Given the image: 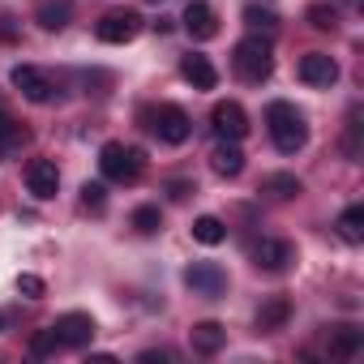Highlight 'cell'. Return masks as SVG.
I'll use <instances>...</instances> for the list:
<instances>
[{
    "label": "cell",
    "mask_w": 364,
    "mask_h": 364,
    "mask_svg": "<svg viewBox=\"0 0 364 364\" xmlns=\"http://www.w3.org/2000/svg\"><path fill=\"white\" fill-rule=\"evenodd\" d=\"M296 73H300V82H304V86L326 90V86H334V82H338V60H334V56H326V52H309V56H300Z\"/></svg>",
    "instance_id": "obj_6"
},
{
    "label": "cell",
    "mask_w": 364,
    "mask_h": 364,
    "mask_svg": "<svg viewBox=\"0 0 364 364\" xmlns=\"http://www.w3.org/2000/svg\"><path fill=\"white\" fill-rule=\"evenodd\" d=\"M334 228H338V236H343L347 245H360V240H364V206H347Z\"/></svg>",
    "instance_id": "obj_20"
},
{
    "label": "cell",
    "mask_w": 364,
    "mask_h": 364,
    "mask_svg": "<svg viewBox=\"0 0 364 364\" xmlns=\"http://www.w3.org/2000/svg\"><path fill=\"white\" fill-rule=\"evenodd\" d=\"M210 167H215L219 176H240V171H245V150H240V141H223V137H219V146H215V154H210Z\"/></svg>",
    "instance_id": "obj_16"
},
{
    "label": "cell",
    "mask_w": 364,
    "mask_h": 364,
    "mask_svg": "<svg viewBox=\"0 0 364 364\" xmlns=\"http://www.w3.org/2000/svg\"><path fill=\"white\" fill-rule=\"evenodd\" d=\"M56 338H60V347H90V338H95V317L90 313H65V317H56Z\"/></svg>",
    "instance_id": "obj_12"
},
{
    "label": "cell",
    "mask_w": 364,
    "mask_h": 364,
    "mask_svg": "<svg viewBox=\"0 0 364 364\" xmlns=\"http://www.w3.org/2000/svg\"><path fill=\"white\" fill-rule=\"evenodd\" d=\"M287 317H291V300H287V296H274V300H266V304L257 309V330L270 334V330H279Z\"/></svg>",
    "instance_id": "obj_19"
},
{
    "label": "cell",
    "mask_w": 364,
    "mask_h": 364,
    "mask_svg": "<svg viewBox=\"0 0 364 364\" xmlns=\"http://www.w3.org/2000/svg\"><path fill=\"white\" fill-rule=\"evenodd\" d=\"M189 193H193V185H185V180H176V185H171V198H176V202H185Z\"/></svg>",
    "instance_id": "obj_30"
},
{
    "label": "cell",
    "mask_w": 364,
    "mask_h": 364,
    "mask_svg": "<svg viewBox=\"0 0 364 364\" xmlns=\"http://www.w3.org/2000/svg\"><path fill=\"white\" fill-rule=\"evenodd\" d=\"M82 206L86 210H103L107 206V189L103 185H82Z\"/></svg>",
    "instance_id": "obj_27"
},
{
    "label": "cell",
    "mask_w": 364,
    "mask_h": 364,
    "mask_svg": "<svg viewBox=\"0 0 364 364\" xmlns=\"http://www.w3.org/2000/svg\"><path fill=\"white\" fill-rule=\"evenodd\" d=\"M232 69H236V77H240V82L262 86V82L274 73V52H270V39H262V35L240 39V43H236V52H232Z\"/></svg>",
    "instance_id": "obj_2"
},
{
    "label": "cell",
    "mask_w": 364,
    "mask_h": 364,
    "mask_svg": "<svg viewBox=\"0 0 364 364\" xmlns=\"http://www.w3.org/2000/svg\"><path fill=\"white\" fill-rule=\"evenodd\" d=\"M262 193H270V198L287 202V198H296V193H300V180H296L291 171H274V176H266V180H262Z\"/></svg>",
    "instance_id": "obj_22"
},
{
    "label": "cell",
    "mask_w": 364,
    "mask_h": 364,
    "mask_svg": "<svg viewBox=\"0 0 364 364\" xmlns=\"http://www.w3.org/2000/svg\"><path fill=\"white\" fill-rule=\"evenodd\" d=\"M180 22H185V31H189L193 39H202V43L219 35V18H215V9H210V5H202V0H193Z\"/></svg>",
    "instance_id": "obj_14"
},
{
    "label": "cell",
    "mask_w": 364,
    "mask_h": 364,
    "mask_svg": "<svg viewBox=\"0 0 364 364\" xmlns=\"http://www.w3.org/2000/svg\"><path fill=\"white\" fill-rule=\"evenodd\" d=\"M69 18H73V5H69V0H39V9H35V22H39L43 31H65Z\"/></svg>",
    "instance_id": "obj_17"
},
{
    "label": "cell",
    "mask_w": 364,
    "mask_h": 364,
    "mask_svg": "<svg viewBox=\"0 0 364 364\" xmlns=\"http://www.w3.org/2000/svg\"><path fill=\"white\" fill-rule=\"evenodd\" d=\"M360 347H364V330H355V326H334L330 330V355L351 360Z\"/></svg>",
    "instance_id": "obj_18"
},
{
    "label": "cell",
    "mask_w": 364,
    "mask_h": 364,
    "mask_svg": "<svg viewBox=\"0 0 364 364\" xmlns=\"http://www.w3.org/2000/svg\"><path fill=\"white\" fill-rule=\"evenodd\" d=\"M146 124H150V133H154L163 146H180V141H189V133H193L189 112H185V107H176V103H159V107H150V112H146Z\"/></svg>",
    "instance_id": "obj_4"
},
{
    "label": "cell",
    "mask_w": 364,
    "mask_h": 364,
    "mask_svg": "<svg viewBox=\"0 0 364 364\" xmlns=\"http://www.w3.org/2000/svg\"><path fill=\"white\" fill-rule=\"evenodd\" d=\"M291 262H296V249L287 240H257L253 245V266L266 274H283Z\"/></svg>",
    "instance_id": "obj_11"
},
{
    "label": "cell",
    "mask_w": 364,
    "mask_h": 364,
    "mask_svg": "<svg viewBox=\"0 0 364 364\" xmlns=\"http://www.w3.org/2000/svg\"><path fill=\"white\" fill-rule=\"evenodd\" d=\"M133 228H137L141 236H154V232L163 228V215H159V206H137V210H133Z\"/></svg>",
    "instance_id": "obj_26"
},
{
    "label": "cell",
    "mask_w": 364,
    "mask_h": 364,
    "mask_svg": "<svg viewBox=\"0 0 364 364\" xmlns=\"http://www.w3.org/2000/svg\"><path fill=\"white\" fill-rule=\"evenodd\" d=\"M48 287H43V279L39 274H18V296H26V300H39Z\"/></svg>",
    "instance_id": "obj_28"
},
{
    "label": "cell",
    "mask_w": 364,
    "mask_h": 364,
    "mask_svg": "<svg viewBox=\"0 0 364 364\" xmlns=\"http://www.w3.org/2000/svg\"><path fill=\"white\" fill-rule=\"evenodd\" d=\"M193 240L198 245H223L228 240V223L215 219V215H202V219H193Z\"/></svg>",
    "instance_id": "obj_21"
},
{
    "label": "cell",
    "mask_w": 364,
    "mask_h": 364,
    "mask_svg": "<svg viewBox=\"0 0 364 364\" xmlns=\"http://www.w3.org/2000/svg\"><path fill=\"white\" fill-rule=\"evenodd\" d=\"M26 189H31L39 202L56 198V189H60V167H56L52 159H31V163H26Z\"/></svg>",
    "instance_id": "obj_9"
},
{
    "label": "cell",
    "mask_w": 364,
    "mask_h": 364,
    "mask_svg": "<svg viewBox=\"0 0 364 364\" xmlns=\"http://www.w3.org/2000/svg\"><path fill=\"white\" fill-rule=\"evenodd\" d=\"M26 351L35 355V360H48V355H56L60 351V338H56V330L48 326V330H35L31 334V343H26Z\"/></svg>",
    "instance_id": "obj_25"
},
{
    "label": "cell",
    "mask_w": 364,
    "mask_h": 364,
    "mask_svg": "<svg viewBox=\"0 0 364 364\" xmlns=\"http://www.w3.org/2000/svg\"><path fill=\"white\" fill-rule=\"evenodd\" d=\"M95 35H99L103 43H129V39L141 35V14H137V9H112V14L99 18Z\"/></svg>",
    "instance_id": "obj_5"
},
{
    "label": "cell",
    "mask_w": 364,
    "mask_h": 364,
    "mask_svg": "<svg viewBox=\"0 0 364 364\" xmlns=\"http://www.w3.org/2000/svg\"><path fill=\"white\" fill-rule=\"evenodd\" d=\"M266 129H270V137H274V146H279L283 154H296V150L309 141V120H304V112H300L296 103H287V99H274V103L266 107Z\"/></svg>",
    "instance_id": "obj_1"
},
{
    "label": "cell",
    "mask_w": 364,
    "mask_h": 364,
    "mask_svg": "<svg viewBox=\"0 0 364 364\" xmlns=\"http://www.w3.org/2000/svg\"><path fill=\"white\" fill-rule=\"evenodd\" d=\"M245 26H249L253 35L270 39V35L279 31V14H274V9H257V5H249V9H245Z\"/></svg>",
    "instance_id": "obj_23"
},
{
    "label": "cell",
    "mask_w": 364,
    "mask_h": 364,
    "mask_svg": "<svg viewBox=\"0 0 364 364\" xmlns=\"http://www.w3.org/2000/svg\"><path fill=\"white\" fill-rule=\"evenodd\" d=\"M5 321H9V317H5V313H0V334H5Z\"/></svg>",
    "instance_id": "obj_31"
},
{
    "label": "cell",
    "mask_w": 364,
    "mask_h": 364,
    "mask_svg": "<svg viewBox=\"0 0 364 364\" xmlns=\"http://www.w3.org/2000/svg\"><path fill=\"white\" fill-rule=\"evenodd\" d=\"M9 77H14V86H18V90H22V95L31 99V103H48V99L56 95L52 77H48V73H43L39 65H18V69H14Z\"/></svg>",
    "instance_id": "obj_10"
},
{
    "label": "cell",
    "mask_w": 364,
    "mask_h": 364,
    "mask_svg": "<svg viewBox=\"0 0 364 364\" xmlns=\"http://www.w3.org/2000/svg\"><path fill=\"white\" fill-rule=\"evenodd\" d=\"M189 343H193V351H202V355H215V351H223V343H228V330H223L219 321H198V326L189 330Z\"/></svg>",
    "instance_id": "obj_15"
},
{
    "label": "cell",
    "mask_w": 364,
    "mask_h": 364,
    "mask_svg": "<svg viewBox=\"0 0 364 364\" xmlns=\"http://www.w3.org/2000/svg\"><path fill=\"white\" fill-rule=\"evenodd\" d=\"M210 129H215L223 141H240V137L249 133V116H245L240 103L223 99V103H215V112H210Z\"/></svg>",
    "instance_id": "obj_7"
},
{
    "label": "cell",
    "mask_w": 364,
    "mask_h": 364,
    "mask_svg": "<svg viewBox=\"0 0 364 364\" xmlns=\"http://www.w3.org/2000/svg\"><path fill=\"white\" fill-rule=\"evenodd\" d=\"M26 141V129L14 120V112L0 103V150H14V146H22Z\"/></svg>",
    "instance_id": "obj_24"
},
{
    "label": "cell",
    "mask_w": 364,
    "mask_h": 364,
    "mask_svg": "<svg viewBox=\"0 0 364 364\" xmlns=\"http://www.w3.org/2000/svg\"><path fill=\"white\" fill-rule=\"evenodd\" d=\"M180 77L193 82V90H215V86H219V69H215L210 56H202V52H189L185 60H180Z\"/></svg>",
    "instance_id": "obj_13"
},
{
    "label": "cell",
    "mask_w": 364,
    "mask_h": 364,
    "mask_svg": "<svg viewBox=\"0 0 364 364\" xmlns=\"http://www.w3.org/2000/svg\"><path fill=\"white\" fill-rule=\"evenodd\" d=\"M99 167H103V176H107V180H116V185H133V180H141L146 159H141V150H137V146L107 141V146L99 150Z\"/></svg>",
    "instance_id": "obj_3"
},
{
    "label": "cell",
    "mask_w": 364,
    "mask_h": 364,
    "mask_svg": "<svg viewBox=\"0 0 364 364\" xmlns=\"http://www.w3.org/2000/svg\"><path fill=\"white\" fill-rule=\"evenodd\" d=\"M309 22H313L317 31H334V9H321V5H313V9H309Z\"/></svg>",
    "instance_id": "obj_29"
},
{
    "label": "cell",
    "mask_w": 364,
    "mask_h": 364,
    "mask_svg": "<svg viewBox=\"0 0 364 364\" xmlns=\"http://www.w3.org/2000/svg\"><path fill=\"white\" fill-rule=\"evenodd\" d=\"M185 283L193 287V296H206V300H219L228 291V274L215 266V262H193L185 270Z\"/></svg>",
    "instance_id": "obj_8"
}]
</instances>
